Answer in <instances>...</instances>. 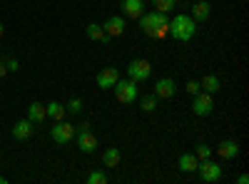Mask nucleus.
Segmentation results:
<instances>
[{"mask_svg":"<svg viewBox=\"0 0 249 184\" xmlns=\"http://www.w3.org/2000/svg\"><path fill=\"white\" fill-rule=\"evenodd\" d=\"M117 80H120L117 67H102V70L95 75V85H97L100 90H112Z\"/></svg>","mask_w":249,"mask_h":184,"instance_id":"9","label":"nucleus"},{"mask_svg":"<svg viewBox=\"0 0 249 184\" xmlns=\"http://www.w3.org/2000/svg\"><path fill=\"white\" fill-rule=\"evenodd\" d=\"M33 130H35V125L30 119H20V122H15V127H13V137L18 142H25V139H30Z\"/></svg>","mask_w":249,"mask_h":184,"instance_id":"15","label":"nucleus"},{"mask_svg":"<svg viewBox=\"0 0 249 184\" xmlns=\"http://www.w3.org/2000/svg\"><path fill=\"white\" fill-rule=\"evenodd\" d=\"M85 35H88L90 40H95V43H105V45L112 40V37L105 33V28H102L100 23H90V25L85 28Z\"/></svg>","mask_w":249,"mask_h":184,"instance_id":"17","label":"nucleus"},{"mask_svg":"<svg viewBox=\"0 0 249 184\" xmlns=\"http://www.w3.org/2000/svg\"><path fill=\"white\" fill-rule=\"evenodd\" d=\"M219 77L217 75H204L202 80H199V87L204 90V92H210V95H217L219 92Z\"/></svg>","mask_w":249,"mask_h":184,"instance_id":"20","label":"nucleus"},{"mask_svg":"<svg viewBox=\"0 0 249 184\" xmlns=\"http://www.w3.org/2000/svg\"><path fill=\"white\" fill-rule=\"evenodd\" d=\"M152 3V10H157V13H172L175 8H177V0H150Z\"/></svg>","mask_w":249,"mask_h":184,"instance_id":"22","label":"nucleus"},{"mask_svg":"<svg viewBox=\"0 0 249 184\" xmlns=\"http://www.w3.org/2000/svg\"><path fill=\"white\" fill-rule=\"evenodd\" d=\"M0 184H8V179H5V177H0Z\"/></svg>","mask_w":249,"mask_h":184,"instance_id":"32","label":"nucleus"},{"mask_svg":"<svg viewBox=\"0 0 249 184\" xmlns=\"http://www.w3.org/2000/svg\"><path fill=\"white\" fill-rule=\"evenodd\" d=\"M212 110H214V95L199 90L192 100V112L197 117H207V115H212Z\"/></svg>","mask_w":249,"mask_h":184,"instance_id":"8","label":"nucleus"},{"mask_svg":"<svg viewBox=\"0 0 249 184\" xmlns=\"http://www.w3.org/2000/svg\"><path fill=\"white\" fill-rule=\"evenodd\" d=\"M184 90H187V95H192V97H195V95L202 90V87H199V80H190V83L184 85Z\"/></svg>","mask_w":249,"mask_h":184,"instance_id":"27","label":"nucleus"},{"mask_svg":"<svg viewBox=\"0 0 249 184\" xmlns=\"http://www.w3.org/2000/svg\"><path fill=\"white\" fill-rule=\"evenodd\" d=\"M137 100H140L142 112H155L157 110V97L155 95H144V97H137Z\"/></svg>","mask_w":249,"mask_h":184,"instance_id":"23","label":"nucleus"},{"mask_svg":"<svg viewBox=\"0 0 249 184\" xmlns=\"http://www.w3.org/2000/svg\"><path fill=\"white\" fill-rule=\"evenodd\" d=\"M45 110H48V117L55 119V122L65 119V115H68V110H65V105H62V102H50V105H45Z\"/></svg>","mask_w":249,"mask_h":184,"instance_id":"21","label":"nucleus"},{"mask_svg":"<svg viewBox=\"0 0 249 184\" xmlns=\"http://www.w3.org/2000/svg\"><path fill=\"white\" fill-rule=\"evenodd\" d=\"M197 35V23L192 20V15H175L170 17V37H175L177 43H190V40Z\"/></svg>","mask_w":249,"mask_h":184,"instance_id":"2","label":"nucleus"},{"mask_svg":"<svg viewBox=\"0 0 249 184\" xmlns=\"http://www.w3.org/2000/svg\"><path fill=\"white\" fill-rule=\"evenodd\" d=\"M197 165H199V159L195 157V152H184V154H179V159H177V167H179V172H184V174L197 172Z\"/></svg>","mask_w":249,"mask_h":184,"instance_id":"14","label":"nucleus"},{"mask_svg":"<svg viewBox=\"0 0 249 184\" xmlns=\"http://www.w3.org/2000/svg\"><path fill=\"white\" fill-rule=\"evenodd\" d=\"M212 154H214V150H212L210 145H204V142H202V145H197V147H195V157H197L199 162H202V159H210Z\"/></svg>","mask_w":249,"mask_h":184,"instance_id":"24","label":"nucleus"},{"mask_svg":"<svg viewBox=\"0 0 249 184\" xmlns=\"http://www.w3.org/2000/svg\"><path fill=\"white\" fill-rule=\"evenodd\" d=\"M28 119L33 122V125H40V122L48 119V110L43 102H33V105L28 107Z\"/></svg>","mask_w":249,"mask_h":184,"instance_id":"18","label":"nucleus"},{"mask_svg":"<svg viewBox=\"0 0 249 184\" xmlns=\"http://www.w3.org/2000/svg\"><path fill=\"white\" fill-rule=\"evenodd\" d=\"M5 35V28H3V23H0V37H3Z\"/></svg>","mask_w":249,"mask_h":184,"instance_id":"31","label":"nucleus"},{"mask_svg":"<svg viewBox=\"0 0 249 184\" xmlns=\"http://www.w3.org/2000/svg\"><path fill=\"white\" fill-rule=\"evenodd\" d=\"M75 142H77V150L82 154H92L97 150V137L90 130V122H82V125L75 127Z\"/></svg>","mask_w":249,"mask_h":184,"instance_id":"3","label":"nucleus"},{"mask_svg":"<svg viewBox=\"0 0 249 184\" xmlns=\"http://www.w3.org/2000/svg\"><path fill=\"white\" fill-rule=\"evenodd\" d=\"M197 174H199V179L204 184H214V182L222 179V167L210 157V159H202L199 165H197Z\"/></svg>","mask_w":249,"mask_h":184,"instance_id":"6","label":"nucleus"},{"mask_svg":"<svg viewBox=\"0 0 249 184\" xmlns=\"http://www.w3.org/2000/svg\"><path fill=\"white\" fill-rule=\"evenodd\" d=\"M112 90H115V100L120 102V105H135V100L140 97V87L130 77L127 80H117Z\"/></svg>","mask_w":249,"mask_h":184,"instance_id":"4","label":"nucleus"},{"mask_svg":"<svg viewBox=\"0 0 249 184\" xmlns=\"http://www.w3.org/2000/svg\"><path fill=\"white\" fill-rule=\"evenodd\" d=\"M210 15H212V5L207 3V0H199V3L192 5V20L195 23H207Z\"/></svg>","mask_w":249,"mask_h":184,"instance_id":"16","label":"nucleus"},{"mask_svg":"<svg viewBox=\"0 0 249 184\" xmlns=\"http://www.w3.org/2000/svg\"><path fill=\"white\" fill-rule=\"evenodd\" d=\"M65 110H68V115H80L82 112V100L80 97H72L68 105H65Z\"/></svg>","mask_w":249,"mask_h":184,"instance_id":"26","label":"nucleus"},{"mask_svg":"<svg viewBox=\"0 0 249 184\" xmlns=\"http://www.w3.org/2000/svg\"><path fill=\"white\" fill-rule=\"evenodd\" d=\"M177 92V85H175V80L172 77H160L157 83H155V97L157 100H172Z\"/></svg>","mask_w":249,"mask_h":184,"instance_id":"10","label":"nucleus"},{"mask_svg":"<svg viewBox=\"0 0 249 184\" xmlns=\"http://www.w3.org/2000/svg\"><path fill=\"white\" fill-rule=\"evenodd\" d=\"M8 75V65H5V60H0V80H3Z\"/></svg>","mask_w":249,"mask_h":184,"instance_id":"29","label":"nucleus"},{"mask_svg":"<svg viewBox=\"0 0 249 184\" xmlns=\"http://www.w3.org/2000/svg\"><path fill=\"white\" fill-rule=\"evenodd\" d=\"M50 137H53L55 145H70V142L75 139V125L60 119V122H55V127L50 130Z\"/></svg>","mask_w":249,"mask_h":184,"instance_id":"7","label":"nucleus"},{"mask_svg":"<svg viewBox=\"0 0 249 184\" xmlns=\"http://www.w3.org/2000/svg\"><path fill=\"white\" fill-rule=\"evenodd\" d=\"M217 157L219 159H227V162L237 159L239 157V145H237L234 139H222L219 145H217Z\"/></svg>","mask_w":249,"mask_h":184,"instance_id":"12","label":"nucleus"},{"mask_svg":"<svg viewBox=\"0 0 249 184\" xmlns=\"http://www.w3.org/2000/svg\"><path fill=\"white\" fill-rule=\"evenodd\" d=\"M107 182H110V177L105 172H100V169H95V172L88 174V184H107Z\"/></svg>","mask_w":249,"mask_h":184,"instance_id":"25","label":"nucleus"},{"mask_svg":"<svg viewBox=\"0 0 249 184\" xmlns=\"http://www.w3.org/2000/svg\"><path fill=\"white\" fill-rule=\"evenodd\" d=\"M237 184H249V174H239L237 177Z\"/></svg>","mask_w":249,"mask_h":184,"instance_id":"30","label":"nucleus"},{"mask_svg":"<svg viewBox=\"0 0 249 184\" xmlns=\"http://www.w3.org/2000/svg\"><path fill=\"white\" fill-rule=\"evenodd\" d=\"M102 28H105V33L110 37H120L124 33V17L122 15H112V17H107L105 23H102Z\"/></svg>","mask_w":249,"mask_h":184,"instance_id":"13","label":"nucleus"},{"mask_svg":"<svg viewBox=\"0 0 249 184\" xmlns=\"http://www.w3.org/2000/svg\"><path fill=\"white\" fill-rule=\"evenodd\" d=\"M120 8H122V17L137 20L144 13V0H120Z\"/></svg>","mask_w":249,"mask_h":184,"instance_id":"11","label":"nucleus"},{"mask_svg":"<svg viewBox=\"0 0 249 184\" xmlns=\"http://www.w3.org/2000/svg\"><path fill=\"white\" fill-rule=\"evenodd\" d=\"M137 23H140V30L152 37V40H164V37H170V15L167 13H157V10H144L140 17H137Z\"/></svg>","mask_w":249,"mask_h":184,"instance_id":"1","label":"nucleus"},{"mask_svg":"<svg viewBox=\"0 0 249 184\" xmlns=\"http://www.w3.org/2000/svg\"><path fill=\"white\" fill-rule=\"evenodd\" d=\"M120 162H122V152L117 147H110V150L102 152V167L115 169V167H120Z\"/></svg>","mask_w":249,"mask_h":184,"instance_id":"19","label":"nucleus"},{"mask_svg":"<svg viewBox=\"0 0 249 184\" xmlns=\"http://www.w3.org/2000/svg\"><path fill=\"white\" fill-rule=\"evenodd\" d=\"M127 77L135 80V83H147V80L152 77V65H150V60H144V57H135L132 63L127 65Z\"/></svg>","mask_w":249,"mask_h":184,"instance_id":"5","label":"nucleus"},{"mask_svg":"<svg viewBox=\"0 0 249 184\" xmlns=\"http://www.w3.org/2000/svg\"><path fill=\"white\" fill-rule=\"evenodd\" d=\"M5 65H8V72H18V70H20L18 60H5Z\"/></svg>","mask_w":249,"mask_h":184,"instance_id":"28","label":"nucleus"}]
</instances>
